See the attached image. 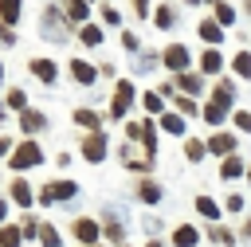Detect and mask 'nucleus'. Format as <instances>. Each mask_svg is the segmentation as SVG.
Returning a JSON list of instances; mask_svg holds the SVG:
<instances>
[{"label": "nucleus", "mask_w": 251, "mask_h": 247, "mask_svg": "<svg viewBox=\"0 0 251 247\" xmlns=\"http://www.w3.org/2000/svg\"><path fill=\"white\" fill-rule=\"evenodd\" d=\"M43 161V149H39V141H20V149L12 153V169L16 173H24V169H35Z\"/></svg>", "instance_id": "nucleus-1"}, {"label": "nucleus", "mask_w": 251, "mask_h": 247, "mask_svg": "<svg viewBox=\"0 0 251 247\" xmlns=\"http://www.w3.org/2000/svg\"><path fill=\"white\" fill-rule=\"evenodd\" d=\"M75 192H78L75 180H51V184L39 188V204H59V200H71Z\"/></svg>", "instance_id": "nucleus-2"}, {"label": "nucleus", "mask_w": 251, "mask_h": 247, "mask_svg": "<svg viewBox=\"0 0 251 247\" xmlns=\"http://www.w3.org/2000/svg\"><path fill=\"white\" fill-rule=\"evenodd\" d=\"M71 235H75L82 247H98V235H102V227H98L90 216H78V220L71 223Z\"/></svg>", "instance_id": "nucleus-3"}, {"label": "nucleus", "mask_w": 251, "mask_h": 247, "mask_svg": "<svg viewBox=\"0 0 251 247\" xmlns=\"http://www.w3.org/2000/svg\"><path fill=\"white\" fill-rule=\"evenodd\" d=\"M133 106V82L129 78H122L118 86H114V102H110V118H126V110Z\"/></svg>", "instance_id": "nucleus-4"}, {"label": "nucleus", "mask_w": 251, "mask_h": 247, "mask_svg": "<svg viewBox=\"0 0 251 247\" xmlns=\"http://www.w3.org/2000/svg\"><path fill=\"white\" fill-rule=\"evenodd\" d=\"M161 63H165L169 71H176V74H184V71H188V51H184L180 43H173V47H165V55H161Z\"/></svg>", "instance_id": "nucleus-5"}, {"label": "nucleus", "mask_w": 251, "mask_h": 247, "mask_svg": "<svg viewBox=\"0 0 251 247\" xmlns=\"http://www.w3.org/2000/svg\"><path fill=\"white\" fill-rule=\"evenodd\" d=\"M82 157H86V161H94V165H98V161H106V137H102V133H90V137L82 141Z\"/></svg>", "instance_id": "nucleus-6"}, {"label": "nucleus", "mask_w": 251, "mask_h": 247, "mask_svg": "<svg viewBox=\"0 0 251 247\" xmlns=\"http://www.w3.org/2000/svg\"><path fill=\"white\" fill-rule=\"evenodd\" d=\"M27 71H31L39 82H55V78H59V67H55L51 59H31V63H27Z\"/></svg>", "instance_id": "nucleus-7"}, {"label": "nucleus", "mask_w": 251, "mask_h": 247, "mask_svg": "<svg viewBox=\"0 0 251 247\" xmlns=\"http://www.w3.org/2000/svg\"><path fill=\"white\" fill-rule=\"evenodd\" d=\"M8 196H12L20 208H31V200H35V196H31V184H27L24 176H16V180L8 184Z\"/></svg>", "instance_id": "nucleus-8"}, {"label": "nucleus", "mask_w": 251, "mask_h": 247, "mask_svg": "<svg viewBox=\"0 0 251 247\" xmlns=\"http://www.w3.org/2000/svg\"><path fill=\"white\" fill-rule=\"evenodd\" d=\"M71 78H75V82H82V86H90V82L98 78V71H94L86 59H71Z\"/></svg>", "instance_id": "nucleus-9"}, {"label": "nucleus", "mask_w": 251, "mask_h": 247, "mask_svg": "<svg viewBox=\"0 0 251 247\" xmlns=\"http://www.w3.org/2000/svg\"><path fill=\"white\" fill-rule=\"evenodd\" d=\"M208 153L231 157V153H235V137H231V133H212V137H208Z\"/></svg>", "instance_id": "nucleus-10"}, {"label": "nucleus", "mask_w": 251, "mask_h": 247, "mask_svg": "<svg viewBox=\"0 0 251 247\" xmlns=\"http://www.w3.org/2000/svg\"><path fill=\"white\" fill-rule=\"evenodd\" d=\"M231 98H235V86L224 78V82H216V90H212V102L216 106H224V110H231Z\"/></svg>", "instance_id": "nucleus-11"}, {"label": "nucleus", "mask_w": 251, "mask_h": 247, "mask_svg": "<svg viewBox=\"0 0 251 247\" xmlns=\"http://www.w3.org/2000/svg\"><path fill=\"white\" fill-rule=\"evenodd\" d=\"M20 125H24V133H39V129L47 125V118H43L39 110H24V114H20Z\"/></svg>", "instance_id": "nucleus-12"}, {"label": "nucleus", "mask_w": 251, "mask_h": 247, "mask_svg": "<svg viewBox=\"0 0 251 247\" xmlns=\"http://www.w3.org/2000/svg\"><path fill=\"white\" fill-rule=\"evenodd\" d=\"M243 173H247V169H243V161H239L235 153H231V157H224V165H220V176H224V180H239Z\"/></svg>", "instance_id": "nucleus-13"}, {"label": "nucleus", "mask_w": 251, "mask_h": 247, "mask_svg": "<svg viewBox=\"0 0 251 247\" xmlns=\"http://www.w3.org/2000/svg\"><path fill=\"white\" fill-rule=\"evenodd\" d=\"M196 239H200V235H196L192 223H180V227L173 231V247H196Z\"/></svg>", "instance_id": "nucleus-14"}, {"label": "nucleus", "mask_w": 251, "mask_h": 247, "mask_svg": "<svg viewBox=\"0 0 251 247\" xmlns=\"http://www.w3.org/2000/svg\"><path fill=\"white\" fill-rule=\"evenodd\" d=\"M63 8H67V20L71 24H86V16H90L86 0H63Z\"/></svg>", "instance_id": "nucleus-15"}, {"label": "nucleus", "mask_w": 251, "mask_h": 247, "mask_svg": "<svg viewBox=\"0 0 251 247\" xmlns=\"http://www.w3.org/2000/svg\"><path fill=\"white\" fill-rule=\"evenodd\" d=\"M220 67H224V59H220V51H216V47H208V51L200 55V71H204V74H216Z\"/></svg>", "instance_id": "nucleus-16"}, {"label": "nucleus", "mask_w": 251, "mask_h": 247, "mask_svg": "<svg viewBox=\"0 0 251 247\" xmlns=\"http://www.w3.org/2000/svg\"><path fill=\"white\" fill-rule=\"evenodd\" d=\"M200 39H208V43H220V39H224V27H220L216 20H200Z\"/></svg>", "instance_id": "nucleus-17"}, {"label": "nucleus", "mask_w": 251, "mask_h": 247, "mask_svg": "<svg viewBox=\"0 0 251 247\" xmlns=\"http://www.w3.org/2000/svg\"><path fill=\"white\" fill-rule=\"evenodd\" d=\"M176 86H180L184 94H200V90H204V78H196V74L184 71V74H176Z\"/></svg>", "instance_id": "nucleus-18"}, {"label": "nucleus", "mask_w": 251, "mask_h": 247, "mask_svg": "<svg viewBox=\"0 0 251 247\" xmlns=\"http://www.w3.org/2000/svg\"><path fill=\"white\" fill-rule=\"evenodd\" d=\"M204 153H208V141H200V137H188L184 141V157L188 161H204Z\"/></svg>", "instance_id": "nucleus-19"}, {"label": "nucleus", "mask_w": 251, "mask_h": 247, "mask_svg": "<svg viewBox=\"0 0 251 247\" xmlns=\"http://www.w3.org/2000/svg\"><path fill=\"white\" fill-rule=\"evenodd\" d=\"M20 243H24V231L12 227V223H4L0 227V247H20Z\"/></svg>", "instance_id": "nucleus-20"}, {"label": "nucleus", "mask_w": 251, "mask_h": 247, "mask_svg": "<svg viewBox=\"0 0 251 247\" xmlns=\"http://www.w3.org/2000/svg\"><path fill=\"white\" fill-rule=\"evenodd\" d=\"M0 20H4V27H12L20 20V0H0Z\"/></svg>", "instance_id": "nucleus-21"}, {"label": "nucleus", "mask_w": 251, "mask_h": 247, "mask_svg": "<svg viewBox=\"0 0 251 247\" xmlns=\"http://www.w3.org/2000/svg\"><path fill=\"white\" fill-rule=\"evenodd\" d=\"M78 39H82L86 47H98V43H102V27H94V24H82V27H78Z\"/></svg>", "instance_id": "nucleus-22"}, {"label": "nucleus", "mask_w": 251, "mask_h": 247, "mask_svg": "<svg viewBox=\"0 0 251 247\" xmlns=\"http://www.w3.org/2000/svg\"><path fill=\"white\" fill-rule=\"evenodd\" d=\"M75 122H78V125H86L90 133H98V122H102V118H98L94 110H86V106H82V110H75Z\"/></svg>", "instance_id": "nucleus-23"}, {"label": "nucleus", "mask_w": 251, "mask_h": 247, "mask_svg": "<svg viewBox=\"0 0 251 247\" xmlns=\"http://www.w3.org/2000/svg\"><path fill=\"white\" fill-rule=\"evenodd\" d=\"M161 129L165 133H184V114H161Z\"/></svg>", "instance_id": "nucleus-24"}, {"label": "nucleus", "mask_w": 251, "mask_h": 247, "mask_svg": "<svg viewBox=\"0 0 251 247\" xmlns=\"http://www.w3.org/2000/svg\"><path fill=\"white\" fill-rule=\"evenodd\" d=\"M137 196H141L145 204H157V200H161V184H153V180H141V184H137Z\"/></svg>", "instance_id": "nucleus-25"}, {"label": "nucleus", "mask_w": 251, "mask_h": 247, "mask_svg": "<svg viewBox=\"0 0 251 247\" xmlns=\"http://www.w3.org/2000/svg\"><path fill=\"white\" fill-rule=\"evenodd\" d=\"M200 114H204V122H208V125H220V122L227 118V110H224V106H216V102H208Z\"/></svg>", "instance_id": "nucleus-26"}, {"label": "nucleus", "mask_w": 251, "mask_h": 247, "mask_svg": "<svg viewBox=\"0 0 251 247\" xmlns=\"http://www.w3.org/2000/svg\"><path fill=\"white\" fill-rule=\"evenodd\" d=\"M196 212H200L204 220H216V216H220V208H216L212 196H196Z\"/></svg>", "instance_id": "nucleus-27"}, {"label": "nucleus", "mask_w": 251, "mask_h": 247, "mask_svg": "<svg viewBox=\"0 0 251 247\" xmlns=\"http://www.w3.org/2000/svg\"><path fill=\"white\" fill-rule=\"evenodd\" d=\"M102 235H106L110 243H118V247L126 243V231H122V223H118V220H106V227H102Z\"/></svg>", "instance_id": "nucleus-28"}, {"label": "nucleus", "mask_w": 251, "mask_h": 247, "mask_svg": "<svg viewBox=\"0 0 251 247\" xmlns=\"http://www.w3.org/2000/svg\"><path fill=\"white\" fill-rule=\"evenodd\" d=\"M39 243H43V247H63V239H59V231H55L51 223L39 227Z\"/></svg>", "instance_id": "nucleus-29"}, {"label": "nucleus", "mask_w": 251, "mask_h": 247, "mask_svg": "<svg viewBox=\"0 0 251 247\" xmlns=\"http://www.w3.org/2000/svg\"><path fill=\"white\" fill-rule=\"evenodd\" d=\"M216 24H220V27H231V24H235L231 4H216Z\"/></svg>", "instance_id": "nucleus-30"}, {"label": "nucleus", "mask_w": 251, "mask_h": 247, "mask_svg": "<svg viewBox=\"0 0 251 247\" xmlns=\"http://www.w3.org/2000/svg\"><path fill=\"white\" fill-rule=\"evenodd\" d=\"M153 20H157V27H173V20H176V16H173V8H169V4H161V8L153 12Z\"/></svg>", "instance_id": "nucleus-31"}, {"label": "nucleus", "mask_w": 251, "mask_h": 247, "mask_svg": "<svg viewBox=\"0 0 251 247\" xmlns=\"http://www.w3.org/2000/svg\"><path fill=\"white\" fill-rule=\"evenodd\" d=\"M231 67H235V71H239L243 78H251V55H247V51H239V55L231 59Z\"/></svg>", "instance_id": "nucleus-32"}, {"label": "nucleus", "mask_w": 251, "mask_h": 247, "mask_svg": "<svg viewBox=\"0 0 251 247\" xmlns=\"http://www.w3.org/2000/svg\"><path fill=\"white\" fill-rule=\"evenodd\" d=\"M141 106H145L149 114H165V110H161V94H153V90H149V94L141 98Z\"/></svg>", "instance_id": "nucleus-33"}, {"label": "nucleus", "mask_w": 251, "mask_h": 247, "mask_svg": "<svg viewBox=\"0 0 251 247\" xmlns=\"http://www.w3.org/2000/svg\"><path fill=\"white\" fill-rule=\"evenodd\" d=\"M173 102H176V110H180V114H188V118H192V114H200V110H196V102H192V98H184V94H176Z\"/></svg>", "instance_id": "nucleus-34"}, {"label": "nucleus", "mask_w": 251, "mask_h": 247, "mask_svg": "<svg viewBox=\"0 0 251 247\" xmlns=\"http://www.w3.org/2000/svg\"><path fill=\"white\" fill-rule=\"evenodd\" d=\"M39 227H43V223H39V220H31V216H27L24 223H20V231H24V239H35V235H39Z\"/></svg>", "instance_id": "nucleus-35"}, {"label": "nucleus", "mask_w": 251, "mask_h": 247, "mask_svg": "<svg viewBox=\"0 0 251 247\" xmlns=\"http://www.w3.org/2000/svg\"><path fill=\"white\" fill-rule=\"evenodd\" d=\"M8 106L24 114V106H27V98H24V90H8Z\"/></svg>", "instance_id": "nucleus-36"}, {"label": "nucleus", "mask_w": 251, "mask_h": 247, "mask_svg": "<svg viewBox=\"0 0 251 247\" xmlns=\"http://www.w3.org/2000/svg\"><path fill=\"white\" fill-rule=\"evenodd\" d=\"M102 20H106V24H110V27H118V24H122V12H118V8H110V4H106V8H102Z\"/></svg>", "instance_id": "nucleus-37"}, {"label": "nucleus", "mask_w": 251, "mask_h": 247, "mask_svg": "<svg viewBox=\"0 0 251 247\" xmlns=\"http://www.w3.org/2000/svg\"><path fill=\"white\" fill-rule=\"evenodd\" d=\"M235 129L251 133V114H247V110H235Z\"/></svg>", "instance_id": "nucleus-38"}, {"label": "nucleus", "mask_w": 251, "mask_h": 247, "mask_svg": "<svg viewBox=\"0 0 251 247\" xmlns=\"http://www.w3.org/2000/svg\"><path fill=\"white\" fill-rule=\"evenodd\" d=\"M224 208H227V212H243V196H239V192H231V196L224 200Z\"/></svg>", "instance_id": "nucleus-39"}, {"label": "nucleus", "mask_w": 251, "mask_h": 247, "mask_svg": "<svg viewBox=\"0 0 251 247\" xmlns=\"http://www.w3.org/2000/svg\"><path fill=\"white\" fill-rule=\"evenodd\" d=\"M122 47H126V51H137V35H133V31H122Z\"/></svg>", "instance_id": "nucleus-40"}, {"label": "nucleus", "mask_w": 251, "mask_h": 247, "mask_svg": "<svg viewBox=\"0 0 251 247\" xmlns=\"http://www.w3.org/2000/svg\"><path fill=\"white\" fill-rule=\"evenodd\" d=\"M126 137H129V141H141V122H129V125H126Z\"/></svg>", "instance_id": "nucleus-41"}, {"label": "nucleus", "mask_w": 251, "mask_h": 247, "mask_svg": "<svg viewBox=\"0 0 251 247\" xmlns=\"http://www.w3.org/2000/svg\"><path fill=\"white\" fill-rule=\"evenodd\" d=\"M129 4H133V12H137V16H145V12H149V0H129Z\"/></svg>", "instance_id": "nucleus-42"}, {"label": "nucleus", "mask_w": 251, "mask_h": 247, "mask_svg": "<svg viewBox=\"0 0 251 247\" xmlns=\"http://www.w3.org/2000/svg\"><path fill=\"white\" fill-rule=\"evenodd\" d=\"M8 153H12V141H8V137H0V157H8Z\"/></svg>", "instance_id": "nucleus-43"}, {"label": "nucleus", "mask_w": 251, "mask_h": 247, "mask_svg": "<svg viewBox=\"0 0 251 247\" xmlns=\"http://www.w3.org/2000/svg\"><path fill=\"white\" fill-rule=\"evenodd\" d=\"M4 220H8V200L0 196V227H4Z\"/></svg>", "instance_id": "nucleus-44"}, {"label": "nucleus", "mask_w": 251, "mask_h": 247, "mask_svg": "<svg viewBox=\"0 0 251 247\" xmlns=\"http://www.w3.org/2000/svg\"><path fill=\"white\" fill-rule=\"evenodd\" d=\"M243 235H247V239H251V223H247V227H243Z\"/></svg>", "instance_id": "nucleus-45"}, {"label": "nucleus", "mask_w": 251, "mask_h": 247, "mask_svg": "<svg viewBox=\"0 0 251 247\" xmlns=\"http://www.w3.org/2000/svg\"><path fill=\"white\" fill-rule=\"evenodd\" d=\"M188 4H204V0H188Z\"/></svg>", "instance_id": "nucleus-46"}, {"label": "nucleus", "mask_w": 251, "mask_h": 247, "mask_svg": "<svg viewBox=\"0 0 251 247\" xmlns=\"http://www.w3.org/2000/svg\"><path fill=\"white\" fill-rule=\"evenodd\" d=\"M0 78H4V63H0Z\"/></svg>", "instance_id": "nucleus-47"}, {"label": "nucleus", "mask_w": 251, "mask_h": 247, "mask_svg": "<svg viewBox=\"0 0 251 247\" xmlns=\"http://www.w3.org/2000/svg\"><path fill=\"white\" fill-rule=\"evenodd\" d=\"M247 180H251V169H247Z\"/></svg>", "instance_id": "nucleus-48"}, {"label": "nucleus", "mask_w": 251, "mask_h": 247, "mask_svg": "<svg viewBox=\"0 0 251 247\" xmlns=\"http://www.w3.org/2000/svg\"><path fill=\"white\" fill-rule=\"evenodd\" d=\"M247 12H251V0H247Z\"/></svg>", "instance_id": "nucleus-49"}]
</instances>
